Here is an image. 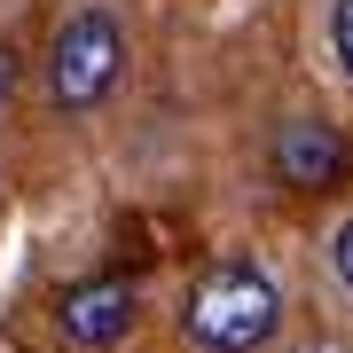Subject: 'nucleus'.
<instances>
[{
    "label": "nucleus",
    "instance_id": "nucleus-1",
    "mask_svg": "<svg viewBox=\"0 0 353 353\" xmlns=\"http://www.w3.org/2000/svg\"><path fill=\"white\" fill-rule=\"evenodd\" d=\"M275 322H283V299H275V283H267L252 259L212 267V275L181 299V338L196 353H259L275 338Z\"/></svg>",
    "mask_w": 353,
    "mask_h": 353
},
{
    "label": "nucleus",
    "instance_id": "nucleus-2",
    "mask_svg": "<svg viewBox=\"0 0 353 353\" xmlns=\"http://www.w3.org/2000/svg\"><path fill=\"white\" fill-rule=\"evenodd\" d=\"M126 71V32L110 8H79L63 32L48 39V94L55 110H94Z\"/></svg>",
    "mask_w": 353,
    "mask_h": 353
},
{
    "label": "nucleus",
    "instance_id": "nucleus-3",
    "mask_svg": "<svg viewBox=\"0 0 353 353\" xmlns=\"http://www.w3.org/2000/svg\"><path fill=\"white\" fill-rule=\"evenodd\" d=\"M55 330H63V345H79V353L118 345V338L134 330V283H126V275L71 283V290H63V306H55Z\"/></svg>",
    "mask_w": 353,
    "mask_h": 353
},
{
    "label": "nucleus",
    "instance_id": "nucleus-4",
    "mask_svg": "<svg viewBox=\"0 0 353 353\" xmlns=\"http://www.w3.org/2000/svg\"><path fill=\"white\" fill-rule=\"evenodd\" d=\"M275 173L290 189H330V181H345V134L330 126V118H283Z\"/></svg>",
    "mask_w": 353,
    "mask_h": 353
},
{
    "label": "nucleus",
    "instance_id": "nucleus-5",
    "mask_svg": "<svg viewBox=\"0 0 353 353\" xmlns=\"http://www.w3.org/2000/svg\"><path fill=\"white\" fill-rule=\"evenodd\" d=\"M330 55H338V71L353 79V0H330Z\"/></svg>",
    "mask_w": 353,
    "mask_h": 353
},
{
    "label": "nucleus",
    "instance_id": "nucleus-6",
    "mask_svg": "<svg viewBox=\"0 0 353 353\" xmlns=\"http://www.w3.org/2000/svg\"><path fill=\"white\" fill-rule=\"evenodd\" d=\"M330 275H338V283L353 290V220L338 228V236H330Z\"/></svg>",
    "mask_w": 353,
    "mask_h": 353
},
{
    "label": "nucleus",
    "instance_id": "nucleus-7",
    "mask_svg": "<svg viewBox=\"0 0 353 353\" xmlns=\"http://www.w3.org/2000/svg\"><path fill=\"white\" fill-rule=\"evenodd\" d=\"M16 94V55H8V39H0V102Z\"/></svg>",
    "mask_w": 353,
    "mask_h": 353
}]
</instances>
